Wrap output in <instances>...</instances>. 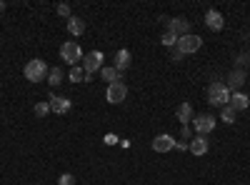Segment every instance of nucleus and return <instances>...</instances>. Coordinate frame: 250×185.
Masks as SVG:
<instances>
[{"label":"nucleus","mask_w":250,"mask_h":185,"mask_svg":"<svg viewBox=\"0 0 250 185\" xmlns=\"http://www.w3.org/2000/svg\"><path fill=\"white\" fill-rule=\"evenodd\" d=\"M208 103L210 105H215V108H225L228 103H230V90L225 88V83H210L208 85Z\"/></svg>","instance_id":"f257e3e1"},{"label":"nucleus","mask_w":250,"mask_h":185,"mask_svg":"<svg viewBox=\"0 0 250 185\" xmlns=\"http://www.w3.org/2000/svg\"><path fill=\"white\" fill-rule=\"evenodd\" d=\"M25 80H30V83H40V80H45V73H48V65H45V60H40V58H33L25 63Z\"/></svg>","instance_id":"f03ea898"},{"label":"nucleus","mask_w":250,"mask_h":185,"mask_svg":"<svg viewBox=\"0 0 250 185\" xmlns=\"http://www.w3.org/2000/svg\"><path fill=\"white\" fill-rule=\"evenodd\" d=\"M60 58L65 60L70 68H75L78 60H83V50H80V45L75 43V40H68V43H62V48H60Z\"/></svg>","instance_id":"7ed1b4c3"},{"label":"nucleus","mask_w":250,"mask_h":185,"mask_svg":"<svg viewBox=\"0 0 250 185\" xmlns=\"http://www.w3.org/2000/svg\"><path fill=\"white\" fill-rule=\"evenodd\" d=\"M183 55H193V53H198L200 48H203V40L198 38V35H183V38H178V45H175Z\"/></svg>","instance_id":"20e7f679"},{"label":"nucleus","mask_w":250,"mask_h":185,"mask_svg":"<svg viewBox=\"0 0 250 185\" xmlns=\"http://www.w3.org/2000/svg\"><path fill=\"white\" fill-rule=\"evenodd\" d=\"M193 128L198 135H208V133H213L215 130V118L210 113H200L193 118Z\"/></svg>","instance_id":"39448f33"},{"label":"nucleus","mask_w":250,"mask_h":185,"mask_svg":"<svg viewBox=\"0 0 250 185\" xmlns=\"http://www.w3.org/2000/svg\"><path fill=\"white\" fill-rule=\"evenodd\" d=\"M125 98H128V85H125L123 80H118V83L108 85V90H105V100H108V103L118 105V103H123Z\"/></svg>","instance_id":"423d86ee"},{"label":"nucleus","mask_w":250,"mask_h":185,"mask_svg":"<svg viewBox=\"0 0 250 185\" xmlns=\"http://www.w3.org/2000/svg\"><path fill=\"white\" fill-rule=\"evenodd\" d=\"M168 30H170L173 35H178V38H183V35H190V20L183 18V15L170 18V20H168Z\"/></svg>","instance_id":"0eeeda50"},{"label":"nucleus","mask_w":250,"mask_h":185,"mask_svg":"<svg viewBox=\"0 0 250 185\" xmlns=\"http://www.w3.org/2000/svg\"><path fill=\"white\" fill-rule=\"evenodd\" d=\"M153 150H155V153H170V150H175V138L168 135V133L155 135V138H153Z\"/></svg>","instance_id":"6e6552de"},{"label":"nucleus","mask_w":250,"mask_h":185,"mask_svg":"<svg viewBox=\"0 0 250 185\" xmlns=\"http://www.w3.org/2000/svg\"><path fill=\"white\" fill-rule=\"evenodd\" d=\"M245 85V70H240V68H235L230 75H228V80H225V88L230 90V93H240V88Z\"/></svg>","instance_id":"1a4fd4ad"},{"label":"nucleus","mask_w":250,"mask_h":185,"mask_svg":"<svg viewBox=\"0 0 250 185\" xmlns=\"http://www.w3.org/2000/svg\"><path fill=\"white\" fill-rule=\"evenodd\" d=\"M83 70H85L88 75H93L95 70H103V53L100 50H90L85 55V65H83Z\"/></svg>","instance_id":"9d476101"},{"label":"nucleus","mask_w":250,"mask_h":185,"mask_svg":"<svg viewBox=\"0 0 250 185\" xmlns=\"http://www.w3.org/2000/svg\"><path fill=\"white\" fill-rule=\"evenodd\" d=\"M205 25L210 28V30H215V33H218V30H223V28H225V18H223L215 8H210V10L205 13Z\"/></svg>","instance_id":"9b49d317"},{"label":"nucleus","mask_w":250,"mask_h":185,"mask_svg":"<svg viewBox=\"0 0 250 185\" xmlns=\"http://www.w3.org/2000/svg\"><path fill=\"white\" fill-rule=\"evenodd\" d=\"M70 110V100L62 98V95H50V113H58V115H65Z\"/></svg>","instance_id":"f8f14e48"},{"label":"nucleus","mask_w":250,"mask_h":185,"mask_svg":"<svg viewBox=\"0 0 250 185\" xmlns=\"http://www.w3.org/2000/svg\"><path fill=\"white\" fill-rule=\"evenodd\" d=\"M130 63H133V55H130V50H118L115 53V70L118 73H123V70H128L130 68Z\"/></svg>","instance_id":"ddd939ff"},{"label":"nucleus","mask_w":250,"mask_h":185,"mask_svg":"<svg viewBox=\"0 0 250 185\" xmlns=\"http://www.w3.org/2000/svg\"><path fill=\"white\" fill-rule=\"evenodd\" d=\"M208 148H210V145H208V140H205V135H195L193 140H190V145H188V150H190L193 155H205L208 153Z\"/></svg>","instance_id":"4468645a"},{"label":"nucleus","mask_w":250,"mask_h":185,"mask_svg":"<svg viewBox=\"0 0 250 185\" xmlns=\"http://www.w3.org/2000/svg\"><path fill=\"white\" fill-rule=\"evenodd\" d=\"M235 113L238 110H248V105H250V98L245 95V93H230V103H228Z\"/></svg>","instance_id":"2eb2a0df"},{"label":"nucleus","mask_w":250,"mask_h":185,"mask_svg":"<svg viewBox=\"0 0 250 185\" xmlns=\"http://www.w3.org/2000/svg\"><path fill=\"white\" fill-rule=\"evenodd\" d=\"M175 115H178V120L183 123V125H188V123H190L193 118H195V113H193V105H190V103H180V105H178V110H175Z\"/></svg>","instance_id":"dca6fc26"},{"label":"nucleus","mask_w":250,"mask_h":185,"mask_svg":"<svg viewBox=\"0 0 250 185\" xmlns=\"http://www.w3.org/2000/svg\"><path fill=\"white\" fill-rule=\"evenodd\" d=\"M68 33L70 35H83V33H85V20H83V18H75V15H70V20H68Z\"/></svg>","instance_id":"f3484780"},{"label":"nucleus","mask_w":250,"mask_h":185,"mask_svg":"<svg viewBox=\"0 0 250 185\" xmlns=\"http://www.w3.org/2000/svg\"><path fill=\"white\" fill-rule=\"evenodd\" d=\"M120 75H123V73H118L113 65H103V70H100V78L105 80L108 85H113V83H118V80H123Z\"/></svg>","instance_id":"a211bd4d"},{"label":"nucleus","mask_w":250,"mask_h":185,"mask_svg":"<svg viewBox=\"0 0 250 185\" xmlns=\"http://www.w3.org/2000/svg\"><path fill=\"white\" fill-rule=\"evenodd\" d=\"M68 80H70V83H88V80H93V75H88V73L83 70L80 65H75V68H70Z\"/></svg>","instance_id":"6ab92c4d"},{"label":"nucleus","mask_w":250,"mask_h":185,"mask_svg":"<svg viewBox=\"0 0 250 185\" xmlns=\"http://www.w3.org/2000/svg\"><path fill=\"white\" fill-rule=\"evenodd\" d=\"M48 83H50L53 88H58V85L62 83V68H50V70H48Z\"/></svg>","instance_id":"aec40b11"},{"label":"nucleus","mask_w":250,"mask_h":185,"mask_svg":"<svg viewBox=\"0 0 250 185\" xmlns=\"http://www.w3.org/2000/svg\"><path fill=\"white\" fill-rule=\"evenodd\" d=\"M220 120H223V123H228V125H233V123H235V110H233L230 105L220 108Z\"/></svg>","instance_id":"412c9836"},{"label":"nucleus","mask_w":250,"mask_h":185,"mask_svg":"<svg viewBox=\"0 0 250 185\" xmlns=\"http://www.w3.org/2000/svg\"><path fill=\"white\" fill-rule=\"evenodd\" d=\"M33 113H35L38 118H45V115L50 113V103H43V100H40V103H35V108H33Z\"/></svg>","instance_id":"4be33fe9"},{"label":"nucleus","mask_w":250,"mask_h":185,"mask_svg":"<svg viewBox=\"0 0 250 185\" xmlns=\"http://www.w3.org/2000/svg\"><path fill=\"white\" fill-rule=\"evenodd\" d=\"M160 43H163V45H168V48H175V45H178V35H173L170 30H165Z\"/></svg>","instance_id":"5701e85b"},{"label":"nucleus","mask_w":250,"mask_h":185,"mask_svg":"<svg viewBox=\"0 0 250 185\" xmlns=\"http://www.w3.org/2000/svg\"><path fill=\"white\" fill-rule=\"evenodd\" d=\"M58 185H75V178H73L70 173H62V175L58 178Z\"/></svg>","instance_id":"b1692460"},{"label":"nucleus","mask_w":250,"mask_h":185,"mask_svg":"<svg viewBox=\"0 0 250 185\" xmlns=\"http://www.w3.org/2000/svg\"><path fill=\"white\" fill-rule=\"evenodd\" d=\"M58 15H62V18L70 20V5H68V3H60V5H58Z\"/></svg>","instance_id":"393cba45"},{"label":"nucleus","mask_w":250,"mask_h":185,"mask_svg":"<svg viewBox=\"0 0 250 185\" xmlns=\"http://www.w3.org/2000/svg\"><path fill=\"white\" fill-rule=\"evenodd\" d=\"M190 133H193L190 125H183V128H180V138H183V140H190Z\"/></svg>","instance_id":"a878e982"},{"label":"nucleus","mask_w":250,"mask_h":185,"mask_svg":"<svg viewBox=\"0 0 250 185\" xmlns=\"http://www.w3.org/2000/svg\"><path fill=\"white\" fill-rule=\"evenodd\" d=\"M183 58H185V55H183L178 48H173V60H175V63H178V60H183Z\"/></svg>","instance_id":"bb28decb"},{"label":"nucleus","mask_w":250,"mask_h":185,"mask_svg":"<svg viewBox=\"0 0 250 185\" xmlns=\"http://www.w3.org/2000/svg\"><path fill=\"white\" fill-rule=\"evenodd\" d=\"M105 143H108V145H115L118 138H115V135H105Z\"/></svg>","instance_id":"cd10ccee"},{"label":"nucleus","mask_w":250,"mask_h":185,"mask_svg":"<svg viewBox=\"0 0 250 185\" xmlns=\"http://www.w3.org/2000/svg\"><path fill=\"white\" fill-rule=\"evenodd\" d=\"M188 145H185V143H180V140H175V150H185Z\"/></svg>","instance_id":"c85d7f7f"},{"label":"nucleus","mask_w":250,"mask_h":185,"mask_svg":"<svg viewBox=\"0 0 250 185\" xmlns=\"http://www.w3.org/2000/svg\"><path fill=\"white\" fill-rule=\"evenodd\" d=\"M5 10V3H3V0H0V13H3Z\"/></svg>","instance_id":"c756f323"},{"label":"nucleus","mask_w":250,"mask_h":185,"mask_svg":"<svg viewBox=\"0 0 250 185\" xmlns=\"http://www.w3.org/2000/svg\"><path fill=\"white\" fill-rule=\"evenodd\" d=\"M38 185H40V183H38Z\"/></svg>","instance_id":"7c9ffc66"}]
</instances>
